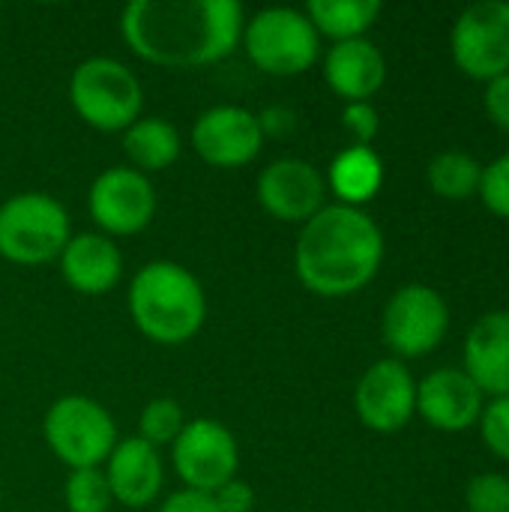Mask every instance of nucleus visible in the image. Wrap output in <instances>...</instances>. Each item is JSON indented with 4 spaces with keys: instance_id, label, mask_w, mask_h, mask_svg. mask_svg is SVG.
Returning <instances> with one entry per match:
<instances>
[{
    "instance_id": "a878e982",
    "label": "nucleus",
    "mask_w": 509,
    "mask_h": 512,
    "mask_svg": "<svg viewBox=\"0 0 509 512\" xmlns=\"http://www.w3.org/2000/svg\"><path fill=\"white\" fill-rule=\"evenodd\" d=\"M471 512H509V480L501 474H480L465 492Z\"/></svg>"
},
{
    "instance_id": "7ed1b4c3",
    "label": "nucleus",
    "mask_w": 509,
    "mask_h": 512,
    "mask_svg": "<svg viewBox=\"0 0 509 512\" xmlns=\"http://www.w3.org/2000/svg\"><path fill=\"white\" fill-rule=\"evenodd\" d=\"M129 312L150 342L183 345L201 330L207 318V297L186 267L174 261H153L141 267L129 285Z\"/></svg>"
},
{
    "instance_id": "412c9836",
    "label": "nucleus",
    "mask_w": 509,
    "mask_h": 512,
    "mask_svg": "<svg viewBox=\"0 0 509 512\" xmlns=\"http://www.w3.org/2000/svg\"><path fill=\"white\" fill-rule=\"evenodd\" d=\"M123 150L135 171L150 174L162 171L180 156V135L177 129L162 120V117H138L126 132H123Z\"/></svg>"
},
{
    "instance_id": "0eeeda50",
    "label": "nucleus",
    "mask_w": 509,
    "mask_h": 512,
    "mask_svg": "<svg viewBox=\"0 0 509 512\" xmlns=\"http://www.w3.org/2000/svg\"><path fill=\"white\" fill-rule=\"evenodd\" d=\"M51 453L72 471L99 468L117 447V429L111 414L87 396L57 399L42 423Z\"/></svg>"
},
{
    "instance_id": "aec40b11",
    "label": "nucleus",
    "mask_w": 509,
    "mask_h": 512,
    "mask_svg": "<svg viewBox=\"0 0 509 512\" xmlns=\"http://www.w3.org/2000/svg\"><path fill=\"white\" fill-rule=\"evenodd\" d=\"M384 183V165L372 147H348L330 165V189L339 195L345 207H357L372 201Z\"/></svg>"
},
{
    "instance_id": "393cba45",
    "label": "nucleus",
    "mask_w": 509,
    "mask_h": 512,
    "mask_svg": "<svg viewBox=\"0 0 509 512\" xmlns=\"http://www.w3.org/2000/svg\"><path fill=\"white\" fill-rule=\"evenodd\" d=\"M183 426V408L174 399H153L138 417V438L159 450L162 444H174Z\"/></svg>"
},
{
    "instance_id": "1a4fd4ad",
    "label": "nucleus",
    "mask_w": 509,
    "mask_h": 512,
    "mask_svg": "<svg viewBox=\"0 0 509 512\" xmlns=\"http://www.w3.org/2000/svg\"><path fill=\"white\" fill-rule=\"evenodd\" d=\"M171 447H174V471L192 492L213 495L219 486L237 477V465H240L237 441L216 420L186 423Z\"/></svg>"
},
{
    "instance_id": "ddd939ff",
    "label": "nucleus",
    "mask_w": 509,
    "mask_h": 512,
    "mask_svg": "<svg viewBox=\"0 0 509 512\" xmlns=\"http://www.w3.org/2000/svg\"><path fill=\"white\" fill-rule=\"evenodd\" d=\"M327 183L318 168L306 159H276L258 174V204L279 222H300L306 225L324 207Z\"/></svg>"
},
{
    "instance_id": "f3484780",
    "label": "nucleus",
    "mask_w": 509,
    "mask_h": 512,
    "mask_svg": "<svg viewBox=\"0 0 509 512\" xmlns=\"http://www.w3.org/2000/svg\"><path fill=\"white\" fill-rule=\"evenodd\" d=\"M105 477L114 501H120L129 510H141L153 504L162 489L165 480L162 456L153 444L141 438H126L111 450Z\"/></svg>"
},
{
    "instance_id": "cd10ccee",
    "label": "nucleus",
    "mask_w": 509,
    "mask_h": 512,
    "mask_svg": "<svg viewBox=\"0 0 509 512\" xmlns=\"http://www.w3.org/2000/svg\"><path fill=\"white\" fill-rule=\"evenodd\" d=\"M483 441L489 450L509 462V396L492 399V405L483 408Z\"/></svg>"
},
{
    "instance_id": "9b49d317",
    "label": "nucleus",
    "mask_w": 509,
    "mask_h": 512,
    "mask_svg": "<svg viewBox=\"0 0 509 512\" xmlns=\"http://www.w3.org/2000/svg\"><path fill=\"white\" fill-rule=\"evenodd\" d=\"M450 327L447 303L426 285L399 288L384 309V342L402 357L435 351Z\"/></svg>"
},
{
    "instance_id": "7c9ffc66",
    "label": "nucleus",
    "mask_w": 509,
    "mask_h": 512,
    "mask_svg": "<svg viewBox=\"0 0 509 512\" xmlns=\"http://www.w3.org/2000/svg\"><path fill=\"white\" fill-rule=\"evenodd\" d=\"M486 111H489V120L509 132V72L507 75H498L492 81H486Z\"/></svg>"
},
{
    "instance_id": "473e14b6",
    "label": "nucleus",
    "mask_w": 509,
    "mask_h": 512,
    "mask_svg": "<svg viewBox=\"0 0 509 512\" xmlns=\"http://www.w3.org/2000/svg\"><path fill=\"white\" fill-rule=\"evenodd\" d=\"M258 123H261V132L264 135H285V132L294 129V114L288 108H267L258 117Z\"/></svg>"
},
{
    "instance_id": "2f4dec72",
    "label": "nucleus",
    "mask_w": 509,
    "mask_h": 512,
    "mask_svg": "<svg viewBox=\"0 0 509 512\" xmlns=\"http://www.w3.org/2000/svg\"><path fill=\"white\" fill-rule=\"evenodd\" d=\"M159 512H219L210 495H201V492H192V489H183V492H174Z\"/></svg>"
},
{
    "instance_id": "2eb2a0df",
    "label": "nucleus",
    "mask_w": 509,
    "mask_h": 512,
    "mask_svg": "<svg viewBox=\"0 0 509 512\" xmlns=\"http://www.w3.org/2000/svg\"><path fill=\"white\" fill-rule=\"evenodd\" d=\"M417 411L441 432H462L483 414L480 387L459 369H438L417 387Z\"/></svg>"
},
{
    "instance_id": "c85d7f7f",
    "label": "nucleus",
    "mask_w": 509,
    "mask_h": 512,
    "mask_svg": "<svg viewBox=\"0 0 509 512\" xmlns=\"http://www.w3.org/2000/svg\"><path fill=\"white\" fill-rule=\"evenodd\" d=\"M342 123L360 147H369V141L378 135V126H381L378 111L369 102H348L342 111Z\"/></svg>"
},
{
    "instance_id": "f257e3e1",
    "label": "nucleus",
    "mask_w": 509,
    "mask_h": 512,
    "mask_svg": "<svg viewBox=\"0 0 509 512\" xmlns=\"http://www.w3.org/2000/svg\"><path fill=\"white\" fill-rule=\"evenodd\" d=\"M120 33L147 63L210 66L240 45L243 9L234 0H132L120 15Z\"/></svg>"
},
{
    "instance_id": "9d476101",
    "label": "nucleus",
    "mask_w": 509,
    "mask_h": 512,
    "mask_svg": "<svg viewBox=\"0 0 509 512\" xmlns=\"http://www.w3.org/2000/svg\"><path fill=\"white\" fill-rule=\"evenodd\" d=\"M87 207L105 237H129L153 222L156 189L147 174L114 165L93 180Z\"/></svg>"
},
{
    "instance_id": "20e7f679",
    "label": "nucleus",
    "mask_w": 509,
    "mask_h": 512,
    "mask_svg": "<svg viewBox=\"0 0 509 512\" xmlns=\"http://www.w3.org/2000/svg\"><path fill=\"white\" fill-rule=\"evenodd\" d=\"M69 102L99 132H126L144 105L141 81L114 57H87L69 78Z\"/></svg>"
},
{
    "instance_id": "4be33fe9",
    "label": "nucleus",
    "mask_w": 509,
    "mask_h": 512,
    "mask_svg": "<svg viewBox=\"0 0 509 512\" xmlns=\"http://www.w3.org/2000/svg\"><path fill=\"white\" fill-rule=\"evenodd\" d=\"M381 15L378 0H309L306 18L318 30V36H330L336 42L363 39V33Z\"/></svg>"
},
{
    "instance_id": "f03ea898",
    "label": "nucleus",
    "mask_w": 509,
    "mask_h": 512,
    "mask_svg": "<svg viewBox=\"0 0 509 512\" xmlns=\"http://www.w3.org/2000/svg\"><path fill=\"white\" fill-rule=\"evenodd\" d=\"M384 258L381 228L357 207H321L300 231L294 267L318 297H348L372 282Z\"/></svg>"
},
{
    "instance_id": "5701e85b",
    "label": "nucleus",
    "mask_w": 509,
    "mask_h": 512,
    "mask_svg": "<svg viewBox=\"0 0 509 512\" xmlns=\"http://www.w3.org/2000/svg\"><path fill=\"white\" fill-rule=\"evenodd\" d=\"M480 177H483L480 162L468 153H459V150L438 153L429 162L432 192L441 198H450V201H462V198L474 195L480 189Z\"/></svg>"
},
{
    "instance_id": "39448f33",
    "label": "nucleus",
    "mask_w": 509,
    "mask_h": 512,
    "mask_svg": "<svg viewBox=\"0 0 509 512\" xmlns=\"http://www.w3.org/2000/svg\"><path fill=\"white\" fill-rule=\"evenodd\" d=\"M69 237V213L45 192H21L0 204V255L12 264H48Z\"/></svg>"
},
{
    "instance_id": "6e6552de",
    "label": "nucleus",
    "mask_w": 509,
    "mask_h": 512,
    "mask_svg": "<svg viewBox=\"0 0 509 512\" xmlns=\"http://www.w3.org/2000/svg\"><path fill=\"white\" fill-rule=\"evenodd\" d=\"M456 66L477 78L492 81L509 72V3L480 0L471 3L453 24L450 36Z\"/></svg>"
},
{
    "instance_id": "72a5a7b5",
    "label": "nucleus",
    "mask_w": 509,
    "mask_h": 512,
    "mask_svg": "<svg viewBox=\"0 0 509 512\" xmlns=\"http://www.w3.org/2000/svg\"><path fill=\"white\" fill-rule=\"evenodd\" d=\"M0 504H3V489H0Z\"/></svg>"
},
{
    "instance_id": "dca6fc26",
    "label": "nucleus",
    "mask_w": 509,
    "mask_h": 512,
    "mask_svg": "<svg viewBox=\"0 0 509 512\" xmlns=\"http://www.w3.org/2000/svg\"><path fill=\"white\" fill-rule=\"evenodd\" d=\"M60 273L69 288L87 297L108 294L123 273V255L117 243L99 231H84L69 237L60 252Z\"/></svg>"
},
{
    "instance_id": "c756f323",
    "label": "nucleus",
    "mask_w": 509,
    "mask_h": 512,
    "mask_svg": "<svg viewBox=\"0 0 509 512\" xmlns=\"http://www.w3.org/2000/svg\"><path fill=\"white\" fill-rule=\"evenodd\" d=\"M210 498H213V504H216L219 512H252V507H255L252 486L243 483V480H237V477L228 480L225 486H219Z\"/></svg>"
},
{
    "instance_id": "6ab92c4d",
    "label": "nucleus",
    "mask_w": 509,
    "mask_h": 512,
    "mask_svg": "<svg viewBox=\"0 0 509 512\" xmlns=\"http://www.w3.org/2000/svg\"><path fill=\"white\" fill-rule=\"evenodd\" d=\"M324 78L345 102H369L387 78L384 54L369 39L336 42L324 60Z\"/></svg>"
},
{
    "instance_id": "b1692460",
    "label": "nucleus",
    "mask_w": 509,
    "mask_h": 512,
    "mask_svg": "<svg viewBox=\"0 0 509 512\" xmlns=\"http://www.w3.org/2000/svg\"><path fill=\"white\" fill-rule=\"evenodd\" d=\"M66 510L69 512H108L114 504L108 477L102 468H81L72 471L66 480Z\"/></svg>"
},
{
    "instance_id": "bb28decb",
    "label": "nucleus",
    "mask_w": 509,
    "mask_h": 512,
    "mask_svg": "<svg viewBox=\"0 0 509 512\" xmlns=\"http://www.w3.org/2000/svg\"><path fill=\"white\" fill-rule=\"evenodd\" d=\"M483 195V204L501 216V219H509V153L495 159L489 168H483V177H480V189Z\"/></svg>"
},
{
    "instance_id": "423d86ee",
    "label": "nucleus",
    "mask_w": 509,
    "mask_h": 512,
    "mask_svg": "<svg viewBox=\"0 0 509 512\" xmlns=\"http://www.w3.org/2000/svg\"><path fill=\"white\" fill-rule=\"evenodd\" d=\"M243 48L249 60L276 78L300 75L306 72L321 51L318 30L300 9L288 6H270L261 9L243 24Z\"/></svg>"
},
{
    "instance_id": "4468645a",
    "label": "nucleus",
    "mask_w": 509,
    "mask_h": 512,
    "mask_svg": "<svg viewBox=\"0 0 509 512\" xmlns=\"http://www.w3.org/2000/svg\"><path fill=\"white\" fill-rule=\"evenodd\" d=\"M354 408L372 432H399L417 411V384L399 360H381L360 378Z\"/></svg>"
},
{
    "instance_id": "a211bd4d",
    "label": "nucleus",
    "mask_w": 509,
    "mask_h": 512,
    "mask_svg": "<svg viewBox=\"0 0 509 512\" xmlns=\"http://www.w3.org/2000/svg\"><path fill=\"white\" fill-rule=\"evenodd\" d=\"M465 375L495 399L509 396V312L483 315L465 339Z\"/></svg>"
},
{
    "instance_id": "f8f14e48",
    "label": "nucleus",
    "mask_w": 509,
    "mask_h": 512,
    "mask_svg": "<svg viewBox=\"0 0 509 512\" xmlns=\"http://www.w3.org/2000/svg\"><path fill=\"white\" fill-rule=\"evenodd\" d=\"M195 153L213 168H240L249 165L264 144L258 114L240 105L207 108L192 126Z\"/></svg>"
}]
</instances>
